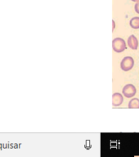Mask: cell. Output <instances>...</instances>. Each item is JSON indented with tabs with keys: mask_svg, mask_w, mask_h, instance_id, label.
Masks as SVG:
<instances>
[{
	"mask_svg": "<svg viewBox=\"0 0 139 157\" xmlns=\"http://www.w3.org/2000/svg\"><path fill=\"white\" fill-rule=\"evenodd\" d=\"M112 48L115 52L120 53L127 48L126 47V43L121 38H115L112 41Z\"/></svg>",
	"mask_w": 139,
	"mask_h": 157,
	"instance_id": "cell-1",
	"label": "cell"
},
{
	"mask_svg": "<svg viewBox=\"0 0 139 157\" xmlns=\"http://www.w3.org/2000/svg\"><path fill=\"white\" fill-rule=\"evenodd\" d=\"M134 66V60L131 56H125L120 63V68L124 71H129L132 70Z\"/></svg>",
	"mask_w": 139,
	"mask_h": 157,
	"instance_id": "cell-2",
	"label": "cell"
},
{
	"mask_svg": "<svg viewBox=\"0 0 139 157\" xmlns=\"http://www.w3.org/2000/svg\"><path fill=\"white\" fill-rule=\"evenodd\" d=\"M123 95L125 96V98H132L133 97H134L136 93H137V89L135 88V86L133 84L129 83L123 88L122 90Z\"/></svg>",
	"mask_w": 139,
	"mask_h": 157,
	"instance_id": "cell-3",
	"label": "cell"
},
{
	"mask_svg": "<svg viewBox=\"0 0 139 157\" xmlns=\"http://www.w3.org/2000/svg\"><path fill=\"white\" fill-rule=\"evenodd\" d=\"M124 101V98L122 94L119 93H115L112 95V105L113 106H120Z\"/></svg>",
	"mask_w": 139,
	"mask_h": 157,
	"instance_id": "cell-4",
	"label": "cell"
},
{
	"mask_svg": "<svg viewBox=\"0 0 139 157\" xmlns=\"http://www.w3.org/2000/svg\"><path fill=\"white\" fill-rule=\"evenodd\" d=\"M128 45L133 50H137L138 48V40L135 35L132 34L128 39Z\"/></svg>",
	"mask_w": 139,
	"mask_h": 157,
	"instance_id": "cell-5",
	"label": "cell"
},
{
	"mask_svg": "<svg viewBox=\"0 0 139 157\" xmlns=\"http://www.w3.org/2000/svg\"><path fill=\"white\" fill-rule=\"evenodd\" d=\"M129 109H138L139 108V99L138 98H133L129 102Z\"/></svg>",
	"mask_w": 139,
	"mask_h": 157,
	"instance_id": "cell-6",
	"label": "cell"
},
{
	"mask_svg": "<svg viewBox=\"0 0 139 157\" xmlns=\"http://www.w3.org/2000/svg\"><path fill=\"white\" fill-rule=\"evenodd\" d=\"M129 25L133 29H139V17H133L132 19L130 20Z\"/></svg>",
	"mask_w": 139,
	"mask_h": 157,
	"instance_id": "cell-7",
	"label": "cell"
},
{
	"mask_svg": "<svg viewBox=\"0 0 139 157\" xmlns=\"http://www.w3.org/2000/svg\"><path fill=\"white\" fill-rule=\"evenodd\" d=\"M135 12H137V14H139V1L138 2H136V4L134 6Z\"/></svg>",
	"mask_w": 139,
	"mask_h": 157,
	"instance_id": "cell-8",
	"label": "cell"
},
{
	"mask_svg": "<svg viewBox=\"0 0 139 157\" xmlns=\"http://www.w3.org/2000/svg\"><path fill=\"white\" fill-rule=\"evenodd\" d=\"M112 24H113V28H112V31H114V29L115 28V21L112 20Z\"/></svg>",
	"mask_w": 139,
	"mask_h": 157,
	"instance_id": "cell-9",
	"label": "cell"
},
{
	"mask_svg": "<svg viewBox=\"0 0 139 157\" xmlns=\"http://www.w3.org/2000/svg\"><path fill=\"white\" fill-rule=\"evenodd\" d=\"M131 1H133V2H138L139 0H131Z\"/></svg>",
	"mask_w": 139,
	"mask_h": 157,
	"instance_id": "cell-10",
	"label": "cell"
}]
</instances>
